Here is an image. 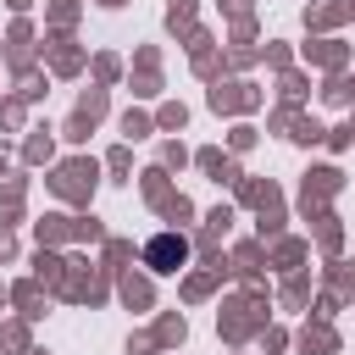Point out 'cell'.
<instances>
[{
  "instance_id": "1",
  "label": "cell",
  "mask_w": 355,
  "mask_h": 355,
  "mask_svg": "<svg viewBox=\"0 0 355 355\" xmlns=\"http://www.w3.org/2000/svg\"><path fill=\"white\" fill-rule=\"evenodd\" d=\"M183 255H189V244H183V239H172V233L150 244V266H155V272H172V266H183Z\"/></svg>"
}]
</instances>
